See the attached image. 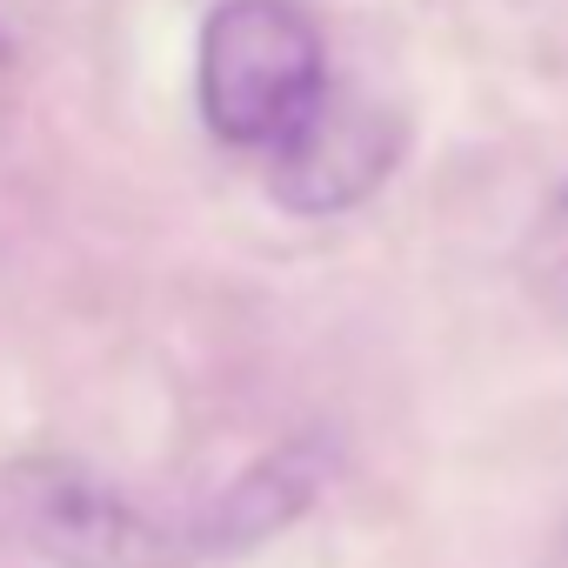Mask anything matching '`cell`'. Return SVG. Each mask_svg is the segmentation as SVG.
I'll use <instances>...</instances> for the list:
<instances>
[{
  "mask_svg": "<svg viewBox=\"0 0 568 568\" xmlns=\"http://www.w3.org/2000/svg\"><path fill=\"white\" fill-rule=\"evenodd\" d=\"M408 154V121L362 94V88H322L315 108L267 148V194L302 214V221H335L362 207Z\"/></svg>",
  "mask_w": 568,
  "mask_h": 568,
  "instance_id": "3957f363",
  "label": "cell"
},
{
  "mask_svg": "<svg viewBox=\"0 0 568 568\" xmlns=\"http://www.w3.org/2000/svg\"><path fill=\"white\" fill-rule=\"evenodd\" d=\"M0 61H8V41H0Z\"/></svg>",
  "mask_w": 568,
  "mask_h": 568,
  "instance_id": "8992f818",
  "label": "cell"
},
{
  "mask_svg": "<svg viewBox=\"0 0 568 568\" xmlns=\"http://www.w3.org/2000/svg\"><path fill=\"white\" fill-rule=\"evenodd\" d=\"M328 475H335V442L328 435H288V442H274L207 508L187 515V555L194 561L254 555L261 541H274L281 528H295L322 501Z\"/></svg>",
  "mask_w": 568,
  "mask_h": 568,
  "instance_id": "277c9868",
  "label": "cell"
},
{
  "mask_svg": "<svg viewBox=\"0 0 568 568\" xmlns=\"http://www.w3.org/2000/svg\"><path fill=\"white\" fill-rule=\"evenodd\" d=\"M515 267H521V281H528L535 302H568V174H561L555 194L535 207Z\"/></svg>",
  "mask_w": 568,
  "mask_h": 568,
  "instance_id": "5b68a950",
  "label": "cell"
},
{
  "mask_svg": "<svg viewBox=\"0 0 568 568\" xmlns=\"http://www.w3.org/2000/svg\"><path fill=\"white\" fill-rule=\"evenodd\" d=\"M328 88L322 28L295 0H221L201 28V114L227 148H274Z\"/></svg>",
  "mask_w": 568,
  "mask_h": 568,
  "instance_id": "6da1fadb",
  "label": "cell"
},
{
  "mask_svg": "<svg viewBox=\"0 0 568 568\" xmlns=\"http://www.w3.org/2000/svg\"><path fill=\"white\" fill-rule=\"evenodd\" d=\"M8 528L54 568H187V521L141 508L128 488L68 455H28L0 475Z\"/></svg>",
  "mask_w": 568,
  "mask_h": 568,
  "instance_id": "7a4b0ae2",
  "label": "cell"
}]
</instances>
